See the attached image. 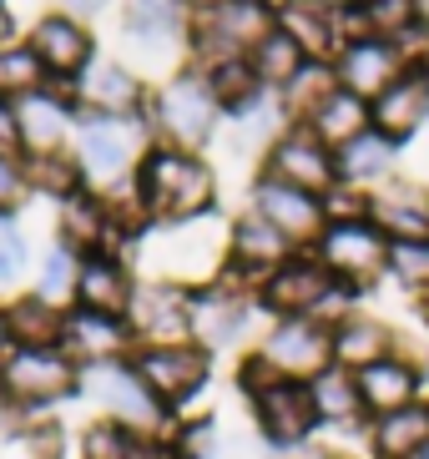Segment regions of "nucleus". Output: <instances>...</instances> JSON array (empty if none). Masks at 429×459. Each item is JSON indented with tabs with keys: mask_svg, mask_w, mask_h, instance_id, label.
<instances>
[{
	"mask_svg": "<svg viewBox=\"0 0 429 459\" xmlns=\"http://www.w3.org/2000/svg\"><path fill=\"white\" fill-rule=\"evenodd\" d=\"M132 192L147 222L157 228H188L217 207V172L207 167L202 152H182V147H162L152 142L142 167L132 177Z\"/></svg>",
	"mask_w": 429,
	"mask_h": 459,
	"instance_id": "f257e3e1",
	"label": "nucleus"
},
{
	"mask_svg": "<svg viewBox=\"0 0 429 459\" xmlns=\"http://www.w3.org/2000/svg\"><path fill=\"white\" fill-rule=\"evenodd\" d=\"M81 399H86L101 419L132 429L136 439H172L177 434L172 409L147 389V378L136 374L132 353H127V359H107V364L81 368Z\"/></svg>",
	"mask_w": 429,
	"mask_h": 459,
	"instance_id": "f03ea898",
	"label": "nucleus"
},
{
	"mask_svg": "<svg viewBox=\"0 0 429 459\" xmlns=\"http://www.w3.org/2000/svg\"><path fill=\"white\" fill-rule=\"evenodd\" d=\"M71 157L92 192H121L132 187L136 167L147 157V117H96L81 111L76 136H71Z\"/></svg>",
	"mask_w": 429,
	"mask_h": 459,
	"instance_id": "7ed1b4c3",
	"label": "nucleus"
},
{
	"mask_svg": "<svg viewBox=\"0 0 429 459\" xmlns=\"http://www.w3.org/2000/svg\"><path fill=\"white\" fill-rule=\"evenodd\" d=\"M228 111L223 101L213 96L207 76L197 66L188 71H172L167 82L152 91V107H147V126L157 132L162 147H182V152H202L207 142L217 136V122Z\"/></svg>",
	"mask_w": 429,
	"mask_h": 459,
	"instance_id": "20e7f679",
	"label": "nucleus"
},
{
	"mask_svg": "<svg viewBox=\"0 0 429 459\" xmlns=\"http://www.w3.org/2000/svg\"><path fill=\"white\" fill-rule=\"evenodd\" d=\"M258 303L273 318H323V324L334 328L338 318H349L354 288L338 283L334 273L323 268L319 253H293L268 283L258 288Z\"/></svg>",
	"mask_w": 429,
	"mask_h": 459,
	"instance_id": "39448f33",
	"label": "nucleus"
},
{
	"mask_svg": "<svg viewBox=\"0 0 429 459\" xmlns=\"http://www.w3.org/2000/svg\"><path fill=\"white\" fill-rule=\"evenodd\" d=\"M0 384H5L11 414H36L81 394V364L66 349H15L0 364Z\"/></svg>",
	"mask_w": 429,
	"mask_h": 459,
	"instance_id": "423d86ee",
	"label": "nucleus"
},
{
	"mask_svg": "<svg viewBox=\"0 0 429 459\" xmlns=\"http://www.w3.org/2000/svg\"><path fill=\"white\" fill-rule=\"evenodd\" d=\"M313 253H319L323 268L334 273L344 288H354V293L390 273V238H384L369 217H334Z\"/></svg>",
	"mask_w": 429,
	"mask_h": 459,
	"instance_id": "0eeeda50",
	"label": "nucleus"
},
{
	"mask_svg": "<svg viewBox=\"0 0 429 459\" xmlns=\"http://www.w3.org/2000/svg\"><path fill=\"white\" fill-rule=\"evenodd\" d=\"M293 253L298 247L288 243L273 222H263V217L248 207L242 217L228 222V238H223V278L238 283V288H248V293H258Z\"/></svg>",
	"mask_w": 429,
	"mask_h": 459,
	"instance_id": "6e6552de",
	"label": "nucleus"
},
{
	"mask_svg": "<svg viewBox=\"0 0 429 459\" xmlns=\"http://www.w3.org/2000/svg\"><path fill=\"white\" fill-rule=\"evenodd\" d=\"M253 353L278 378L309 384V378H319L323 368L334 364V328L323 318H273Z\"/></svg>",
	"mask_w": 429,
	"mask_h": 459,
	"instance_id": "1a4fd4ad",
	"label": "nucleus"
},
{
	"mask_svg": "<svg viewBox=\"0 0 429 459\" xmlns=\"http://www.w3.org/2000/svg\"><path fill=\"white\" fill-rule=\"evenodd\" d=\"M136 349H162V343H192V288L177 278H142L127 308Z\"/></svg>",
	"mask_w": 429,
	"mask_h": 459,
	"instance_id": "9d476101",
	"label": "nucleus"
},
{
	"mask_svg": "<svg viewBox=\"0 0 429 459\" xmlns=\"http://www.w3.org/2000/svg\"><path fill=\"white\" fill-rule=\"evenodd\" d=\"M263 177L303 187L313 197H328L338 187V152L328 142H319L303 122H288L273 136V147L263 152Z\"/></svg>",
	"mask_w": 429,
	"mask_h": 459,
	"instance_id": "9b49d317",
	"label": "nucleus"
},
{
	"mask_svg": "<svg viewBox=\"0 0 429 459\" xmlns=\"http://www.w3.org/2000/svg\"><path fill=\"white\" fill-rule=\"evenodd\" d=\"M132 364L136 374L147 378V389L157 394L162 404L182 409L192 404L202 389H207V378H213V353L197 349V343H162V349H132Z\"/></svg>",
	"mask_w": 429,
	"mask_h": 459,
	"instance_id": "f8f14e48",
	"label": "nucleus"
},
{
	"mask_svg": "<svg viewBox=\"0 0 429 459\" xmlns=\"http://www.w3.org/2000/svg\"><path fill=\"white\" fill-rule=\"evenodd\" d=\"M26 46L36 51V61L51 86H76L86 76V66L96 61V41H92V30H86V21H76L66 11L40 15L36 26H31Z\"/></svg>",
	"mask_w": 429,
	"mask_h": 459,
	"instance_id": "ddd939ff",
	"label": "nucleus"
},
{
	"mask_svg": "<svg viewBox=\"0 0 429 459\" xmlns=\"http://www.w3.org/2000/svg\"><path fill=\"white\" fill-rule=\"evenodd\" d=\"M253 212L263 217V222H273L298 253H313L319 238L328 232V203L313 197V192H303V187L273 182V177H258L253 182Z\"/></svg>",
	"mask_w": 429,
	"mask_h": 459,
	"instance_id": "4468645a",
	"label": "nucleus"
},
{
	"mask_svg": "<svg viewBox=\"0 0 429 459\" xmlns=\"http://www.w3.org/2000/svg\"><path fill=\"white\" fill-rule=\"evenodd\" d=\"M253 404V424L258 434L268 439L273 449H298L309 445V434L319 429V414H313L309 384H293V378H273L258 394H248Z\"/></svg>",
	"mask_w": 429,
	"mask_h": 459,
	"instance_id": "2eb2a0df",
	"label": "nucleus"
},
{
	"mask_svg": "<svg viewBox=\"0 0 429 459\" xmlns=\"http://www.w3.org/2000/svg\"><path fill=\"white\" fill-rule=\"evenodd\" d=\"M248 288L228 283V278H213V283H192V343L207 353H223L232 349L248 328Z\"/></svg>",
	"mask_w": 429,
	"mask_h": 459,
	"instance_id": "dca6fc26",
	"label": "nucleus"
},
{
	"mask_svg": "<svg viewBox=\"0 0 429 459\" xmlns=\"http://www.w3.org/2000/svg\"><path fill=\"white\" fill-rule=\"evenodd\" d=\"M15 117H21L26 157H51V152H71L81 107H76V96H71V86H40V91L15 101Z\"/></svg>",
	"mask_w": 429,
	"mask_h": 459,
	"instance_id": "f3484780",
	"label": "nucleus"
},
{
	"mask_svg": "<svg viewBox=\"0 0 429 459\" xmlns=\"http://www.w3.org/2000/svg\"><path fill=\"white\" fill-rule=\"evenodd\" d=\"M132 232L111 217V203L101 192H76L66 203H56V243L71 253L92 257V253H117V243H127Z\"/></svg>",
	"mask_w": 429,
	"mask_h": 459,
	"instance_id": "a211bd4d",
	"label": "nucleus"
},
{
	"mask_svg": "<svg viewBox=\"0 0 429 459\" xmlns=\"http://www.w3.org/2000/svg\"><path fill=\"white\" fill-rule=\"evenodd\" d=\"M71 96L81 111H96V117H147L152 107L147 82L127 61H92L86 76L71 86Z\"/></svg>",
	"mask_w": 429,
	"mask_h": 459,
	"instance_id": "6ab92c4d",
	"label": "nucleus"
},
{
	"mask_svg": "<svg viewBox=\"0 0 429 459\" xmlns=\"http://www.w3.org/2000/svg\"><path fill=\"white\" fill-rule=\"evenodd\" d=\"M404 71H409L404 51L394 41H384V36L349 41V46H338V56H334L338 86H344V91H354V96H363V101H379V96L390 91Z\"/></svg>",
	"mask_w": 429,
	"mask_h": 459,
	"instance_id": "aec40b11",
	"label": "nucleus"
},
{
	"mask_svg": "<svg viewBox=\"0 0 429 459\" xmlns=\"http://www.w3.org/2000/svg\"><path fill=\"white\" fill-rule=\"evenodd\" d=\"M121 30H127V46H132V51L172 56L177 46H188L192 11L182 5V0H127Z\"/></svg>",
	"mask_w": 429,
	"mask_h": 459,
	"instance_id": "412c9836",
	"label": "nucleus"
},
{
	"mask_svg": "<svg viewBox=\"0 0 429 459\" xmlns=\"http://www.w3.org/2000/svg\"><path fill=\"white\" fill-rule=\"evenodd\" d=\"M61 349L86 368V364H107V359H127L136 343H132L127 318L92 313V308H71L66 313V328H61Z\"/></svg>",
	"mask_w": 429,
	"mask_h": 459,
	"instance_id": "4be33fe9",
	"label": "nucleus"
},
{
	"mask_svg": "<svg viewBox=\"0 0 429 459\" xmlns=\"http://www.w3.org/2000/svg\"><path fill=\"white\" fill-rule=\"evenodd\" d=\"M132 293H136V273L127 268V257L121 253H92V257H81L76 303H71V308H92V313L127 318Z\"/></svg>",
	"mask_w": 429,
	"mask_h": 459,
	"instance_id": "5701e85b",
	"label": "nucleus"
},
{
	"mask_svg": "<svg viewBox=\"0 0 429 459\" xmlns=\"http://www.w3.org/2000/svg\"><path fill=\"white\" fill-rule=\"evenodd\" d=\"M359 394L369 419H384L394 409H409L425 399V368L415 359H404V353H390V359L359 368Z\"/></svg>",
	"mask_w": 429,
	"mask_h": 459,
	"instance_id": "b1692460",
	"label": "nucleus"
},
{
	"mask_svg": "<svg viewBox=\"0 0 429 459\" xmlns=\"http://www.w3.org/2000/svg\"><path fill=\"white\" fill-rule=\"evenodd\" d=\"M369 222H374L390 243H415L429 238V192L419 182H384L379 192H369Z\"/></svg>",
	"mask_w": 429,
	"mask_h": 459,
	"instance_id": "393cba45",
	"label": "nucleus"
},
{
	"mask_svg": "<svg viewBox=\"0 0 429 459\" xmlns=\"http://www.w3.org/2000/svg\"><path fill=\"white\" fill-rule=\"evenodd\" d=\"M273 26L293 36L309 61H334L338 56V0H278Z\"/></svg>",
	"mask_w": 429,
	"mask_h": 459,
	"instance_id": "a878e982",
	"label": "nucleus"
},
{
	"mask_svg": "<svg viewBox=\"0 0 429 459\" xmlns=\"http://www.w3.org/2000/svg\"><path fill=\"white\" fill-rule=\"evenodd\" d=\"M369 111H374V132L394 136L399 147L415 132H425V122H429V66H409L379 101H369Z\"/></svg>",
	"mask_w": 429,
	"mask_h": 459,
	"instance_id": "bb28decb",
	"label": "nucleus"
},
{
	"mask_svg": "<svg viewBox=\"0 0 429 459\" xmlns=\"http://www.w3.org/2000/svg\"><path fill=\"white\" fill-rule=\"evenodd\" d=\"M394 167H399V142L374 126L338 147V182L354 192H379L384 182H394Z\"/></svg>",
	"mask_w": 429,
	"mask_h": 459,
	"instance_id": "cd10ccee",
	"label": "nucleus"
},
{
	"mask_svg": "<svg viewBox=\"0 0 429 459\" xmlns=\"http://www.w3.org/2000/svg\"><path fill=\"white\" fill-rule=\"evenodd\" d=\"M309 399H313L319 424H328V429H359V424H369V409H363L359 374L354 368L328 364L319 378H309Z\"/></svg>",
	"mask_w": 429,
	"mask_h": 459,
	"instance_id": "c85d7f7f",
	"label": "nucleus"
},
{
	"mask_svg": "<svg viewBox=\"0 0 429 459\" xmlns=\"http://www.w3.org/2000/svg\"><path fill=\"white\" fill-rule=\"evenodd\" d=\"M399 353V338H394L390 324H379L369 313H349V318H338L334 324V364L338 368H369L379 359H390Z\"/></svg>",
	"mask_w": 429,
	"mask_h": 459,
	"instance_id": "c756f323",
	"label": "nucleus"
},
{
	"mask_svg": "<svg viewBox=\"0 0 429 459\" xmlns=\"http://www.w3.org/2000/svg\"><path fill=\"white\" fill-rule=\"evenodd\" d=\"M429 445V399L409 409H394L384 419H369V449L374 459H415Z\"/></svg>",
	"mask_w": 429,
	"mask_h": 459,
	"instance_id": "7c9ffc66",
	"label": "nucleus"
},
{
	"mask_svg": "<svg viewBox=\"0 0 429 459\" xmlns=\"http://www.w3.org/2000/svg\"><path fill=\"white\" fill-rule=\"evenodd\" d=\"M66 313L71 308H56V303H46V298H36V293L5 303V324H11L15 349H61Z\"/></svg>",
	"mask_w": 429,
	"mask_h": 459,
	"instance_id": "2f4dec72",
	"label": "nucleus"
},
{
	"mask_svg": "<svg viewBox=\"0 0 429 459\" xmlns=\"http://www.w3.org/2000/svg\"><path fill=\"white\" fill-rule=\"evenodd\" d=\"M303 126H309L319 142H328V147L338 152L344 142H354L359 132H369V126H374V111H369V101H363V96H354V91H344V86H338V91L328 96V101H323V107L313 111Z\"/></svg>",
	"mask_w": 429,
	"mask_h": 459,
	"instance_id": "473e14b6",
	"label": "nucleus"
},
{
	"mask_svg": "<svg viewBox=\"0 0 429 459\" xmlns=\"http://www.w3.org/2000/svg\"><path fill=\"white\" fill-rule=\"evenodd\" d=\"M202 76H207V86H213V96L223 101L228 117H238V111L258 107L263 96H273L268 86L258 82V71H253L248 56H223V61H213V66H202Z\"/></svg>",
	"mask_w": 429,
	"mask_h": 459,
	"instance_id": "72a5a7b5",
	"label": "nucleus"
},
{
	"mask_svg": "<svg viewBox=\"0 0 429 459\" xmlns=\"http://www.w3.org/2000/svg\"><path fill=\"white\" fill-rule=\"evenodd\" d=\"M248 61H253V71H258V82L268 86L273 96L283 91V86L293 82L298 71L309 66V56H303V46L293 41V36H283L278 26L268 30V36H263V41L253 46V51H248Z\"/></svg>",
	"mask_w": 429,
	"mask_h": 459,
	"instance_id": "f704fd0d",
	"label": "nucleus"
},
{
	"mask_svg": "<svg viewBox=\"0 0 429 459\" xmlns=\"http://www.w3.org/2000/svg\"><path fill=\"white\" fill-rule=\"evenodd\" d=\"M338 91V76H334V61H309V66L298 71L293 82L278 91V107L288 122H309L313 111Z\"/></svg>",
	"mask_w": 429,
	"mask_h": 459,
	"instance_id": "c9c22d12",
	"label": "nucleus"
},
{
	"mask_svg": "<svg viewBox=\"0 0 429 459\" xmlns=\"http://www.w3.org/2000/svg\"><path fill=\"white\" fill-rule=\"evenodd\" d=\"M26 177H31V192H46V197H56V203H66V197L86 192V177H81V167H76L71 152L26 157Z\"/></svg>",
	"mask_w": 429,
	"mask_h": 459,
	"instance_id": "e433bc0d",
	"label": "nucleus"
},
{
	"mask_svg": "<svg viewBox=\"0 0 429 459\" xmlns=\"http://www.w3.org/2000/svg\"><path fill=\"white\" fill-rule=\"evenodd\" d=\"M76 278H81V253L56 243L51 253L40 257V273H36V298L56 303V308H71L76 303Z\"/></svg>",
	"mask_w": 429,
	"mask_h": 459,
	"instance_id": "4c0bfd02",
	"label": "nucleus"
},
{
	"mask_svg": "<svg viewBox=\"0 0 429 459\" xmlns=\"http://www.w3.org/2000/svg\"><path fill=\"white\" fill-rule=\"evenodd\" d=\"M40 86H51V82H46V71H40L36 51H31L26 41L0 46V96H11V101H21V96L40 91Z\"/></svg>",
	"mask_w": 429,
	"mask_h": 459,
	"instance_id": "58836bf2",
	"label": "nucleus"
},
{
	"mask_svg": "<svg viewBox=\"0 0 429 459\" xmlns=\"http://www.w3.org/2000/svg\"><path fill=\"white\" fill-rule=\"evenodd\" d=\"M390 278L409 293L429 298V238L415 243H390Z\"/></svg>",
	"mask_w": 429,
	"mask_h": 459,
	"instance_id": "ea45409f",
	"label": "nucleus"
},
{
	"mask_svg": "<svg viewBox=\"0 0 429 459\" xmlns=\"http://www.w3.org/2000/svg\"><path fill=\"white\" fill-rule=\"evenodd\" d=\"M142 439L132 429H121L111 419H96L92 429L81 434V459H136Z\"/></svg>",
	"mask_w": 429,
	"mask_h": 459,
	"instance_id": "a19ab883",
	"label": "nucleus"
},
{
	"mask_svg": "<svg viewBox=\"0 0 429 459\" xmlns=\"http://www.w3.org/2000/svg\"><path fill=\"white\" fill-rule=\"evenodd\" d=\"M359 5L369 36H384V41H399L409 26H419V0H359Z\"/></svg>",
	"mask_w": 429,
	"mask_h": 459,
	"instance_id": "79ce46f5",
	"label": "nucleus"
},
{
	"mask_svg": "<svg viewBox=\"0 0 429 459\" xmlns=\"http://www.w3.org/2000/svg\"><path fill=\"white\" fill-rule=\"evenodd\" d=\"M31 268V243L11 217H0V293L21 283V273Z\"/></svg>",
	"mask_w": 429,
	"mask_h": 459,
	"instance_id": "37998d69",
	"label": "nucleus"
},
{
	"mask_svg": "<svg viewBox=\"0 0 429 459\" xmlns=\"http://www.w3.org/2000/svg\"><path fill=\"white\" fill-rule=\"evenodd\" d=\"M26 197H31L26 157H0V217H11Z\"/></svg>",
	"mask_w": 429,
	"mask_h": 459,
	"instance_id": "c03bdc74",
	"label": "nucleus"
},
{
	"mask_svg": "<svg viewBox=\"0 0 429 459\" xmlns=\"http://www.w3.org/2000/svg\"><path fill=\"white\" fill-rule=\"evenodd\" d=\"M0 157H26V142H21V117H15L11 96H0Z\"/></svg>",
	"mask_w": 429,
	"mask_h": 459,
	"instance_id": "a18cd8bd",
	"label": "nucleus"
},
{
	"mask_svg": "<svg viewBox=\"0 0 429 459\" xmlns=\"http://www.w3.org/2000/svg\"><path fill=\"white\" fill-rule=\"evenodd\" d=\"M111 0H61V11L66 15H76V21H86V15H101Z\"/></svg>",
	"mask_w": 429,
	"mask_h": 459,
	"instance_id": "49530a36",
	"label": "nucleus"
},
{
	"mask_svg": "<svg viewBox=\"0 0 429 459\" xmlns=\"http://www.w3.org/2000/svg\"><path fill=\"white\" fill-rule=\"evenodd\" d=\"M0 46H15V11H11V0H0Z\"/></svg>",
	"mask_w": 429,
	"mask_h": 459,
	"instance_id": "de8ad7c7",
	"label": "nucleus"
},
{
	"mask_svg": "<svg viewBox=\"0 0 429 459\" xmlns=\"http://www.w3.org/2000/svg\"><path fill=\"white\" fill-rule=\"evenodd\" d=\"M15 353V338H11V324H5V308H0V364Z\"/></svg>",
	"mask_w": 429,
	"mask_h": 459,
	"instance_id": "09e8293b",
	"label": "nucleus"
},
{
	"mask_svg": "<svg viewBox=\"0 0 429 459\" xmlns=\"http://www.w3.org/2000/svg\"><path fill=\"white\" fill-rule=\"evenodd\" d=\"M192 15H207V11H217V5H228V0H182Z\"/></svg>",
	"mask_w": 429,
	"mask_h": 459,
	"instance_id": "8fccbe9b",
	"label": "nucleus"
},
{
	"mask_svg": "<svg viewBox=\"0 0 429 459\" xmlns=\"http://www.w3.org/2000/svg\"><path fill=\"white\" fill-rule=\"evenodd\" d=\"M303 459H349V455H338V449H309Z\"/></svg>",
	"mask_w": 429,
	"mask_h": 459,
	"instance_id": "3c124183",
	"label": "nucleus"
},
{
	"mask_svg": "<svg viewBox=\"0 0 429 459\" xmlns=\"http://www.w3.org/2000/svg\"><path fill=\"white\" fill-rule=\"evenodd\" d=\"M11 414V399H5V384H0V419Z\"/></svg>",
	"mask_w": 429,
	"mask_h": 459,
	"instance_id": "603ef678",
	"label": "nucleus"
},
{
	"mask_svg": "<svg viewBox=\"0 0 429 459\" xmlns=\"http://www.w3.org/2000/svg\"><path fill=\"white\" fill-rule=\"evenodd\" d=\"M419 21H425V26H429V0H419Z\"/></svg>",
	"mask_w": 429,
	"mask_h": 459,
	"instance_id": "864d4df0",
	"label": "nucleus"
},
{
	"mask_svg": "<svg viewBox=\"0 0 429 459\" xmlns=\"http://www.w3.org/2000/svg\"><path fill=\"white\" fill-rule=\"evenodd\" d=\"M415 459H429V445H425V449H419V455H415Z\"/></svg>",
	"mask_w": 429,
	"mask_h": 459,
	"instance_id": "5fc2aeb1",
	"label": "nucleus"
},
{
	"mask_svg": "<svg viewBox=\"0 0 429 459\" xmlns=\"http://www.w3.org/2000/svg\"><path fill=\"white\" fill-rule=\"evenodd\" d=\"M425 324H429V298H425Z\"/></svg>",
	"mask_w": 429,
	"mask_h": 459,
	"instance_id": "6e6d98bb",
	"label": "nucleus"
},
{
	"mask_svg": "<svg viewBox=\"0 0 429 459\" xmlns=\"http://www.w3.org/2000/svg\"><path fill=\"white\" fill-rule=\"evenodd\" d=\"M0 445H5V424H0Z\"/></svg>",
	"mask_w": 429,
	"mask_h": 459,
	"instance_id": "4d7b16f0",
	"label": "nucleus"
}]
</instances>
